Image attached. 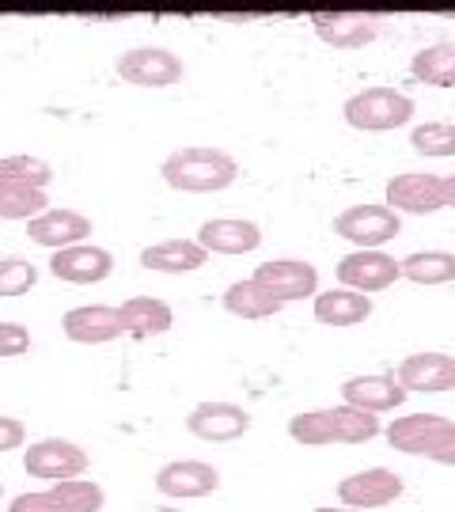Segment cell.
Instances as JSON below:
<instances>
[{"instance_id": "cell-1", "label": "cell", "mask_w": 455, "mask_h": 512, "mask_svg": "<svg viewBox=\"0 0 455 512\" xmlns=\"http://www.w3.org/2000/svg\"><path fill=\"white\" fill-rule=\"evenodd\" d=\"M160 175L171 190L182 194H220L239 179V164L220 148L186 145L167 156Z\"/></svg>"}, {"instance_id": "cell-2", "label": "cell", "mask_w": 455, "mask_h": 512, "mask_svg": "<svg viewBox=\"0 0 455 512\" xmlns=\"http://www.w3.org/2000/svg\"><path fill=\"white\" fill-rule=\"evenodd\" d=\"M380 433V418L353 406H330V410H308L289 421V437L304 448H327V444H364Z\"/></svg>"}, {"instance_id": "cell-3", "label": "cell", "mask_w": 455, "mask_h": 512, "mask_svg": "<svg viewBox=\"0 0 455 512\" xmlns=\"http://www.w3.org/2000/svg\"><path fill=\"white\" fill-rule=\"evenodd\" d=\"M391 448H399L406 456H425L433 463L455 467V425L440 414H410L395 418L387 425Z\"/></svg>"}, {"instance_id": "cell-4", "label": "cell", "mask_w": 455, "mask_h": 512, "mask_svg": "<svg viewBox=\"0 0 455 512\" xmlns=\"http://www.w3.org/2000/svg\"><path fill=\"white\" fill-rule=\"evenodd\" d=\"M342 114L353 129L387 133V129H399L414 118V99L395 92V88H364V92L349 95Z\"/></svg>"}, {"instance_id": "cell-5", "label": "cell", "mask_w": 455, "mask_h": 512, "mask_svg": "<svg viewBox=\"0 0 455 512\" xmlns=\"http://www.w3.org/2000/svg\"><path fill=\"white\" fill-rule=\"evenodd\" d=\"M399 232V213H391L387 205H353L342 217H334V236L357 243L361 251H380L383 243H391Z\"/></svg>"}, {"instance_id": "cell-6", "label": "cell", "mask_w": 455, "mask_h": 512, "mask_svg": "<svg viewBox=\"0 0 455 512\" xmlns=\"http://www.w3.org/2000/svg\"><path fill=\"white\" fill-rule=\"evenodd\" d=\"M114 73L133 88H171L182 80V61L164 46H133L114 61Z\"/></svg>"}, {"instance_id": "cell-7", "label": "cell", "mask_w": 455, "mask_h": 512, "mask_svg": "<svg viewBox=\"0 0 455 512\" xmlns=\"http://www.w3.org/2000/svg\"><path fill=\"white\" fill-rule=\"evenodd\" d=\"M23 467L31 478H46V482H69L88 471V452L65 437H46L35 440L23 452Z\"/></svg>"}, {"instance_id": "cell-8", "label": "cell", "mask_w": 455, "mask_h": 512, "mask_svg": "<svg viewBox=\"0 0 455 512\" xmlns=\"http://www.w3.org/2000/svg\"><path fill=\"white\" fill-rule=\"evenodd\" d=\"M266 293L285 304V300H304V296H315L319 289V270L311 262H300V258H270L255 270V277Z\"/></svg>"}, {"instance_id": "cell-9", "label": "cell", "mask_w": 455, "mask_h": 512, "mask_svg": "<svg viewBox=\"0 0 455 512\" xmlns=\"http://www.w3.org/2000/svg\"><path fill=\"white\" fill-rule=\"evenodd\" d=\"M402 277L399 262L391 255H383V251H353L338 262V281L346 285L349 293H383V289H391L395 281Z\"/></svg>"}, {"instance_id": "cell-10", "label": "cell", "mask_w": 455, "mask_h": 512, "mask_svg": "<svg viewBox=\"0 0 455 512\" xmlns=\"http://www.w3.org/2000/svg\"><path fill=\"white\" fill-rule=\"evenodd\" d=\"M110 270H114V255L95 243H76L50 255V274L69 285H99L110 277Z\"/></svg>"}, {"instance_id": "cell-11", "label": "cell", "mask_w": 455, "mask_h": 512, "mask_svg": "<svg viewBox=\"0 0 455 512\" xmlns=\"http://www.w3.org/2000/svg\"><path fill=\"white\" fill-rule=\"evenodd\" d=\"M194 243L205 255H251V251L262 247V228H258L255 220L217 217L201 224Z\"/></svg>"}, {"instance_id": "cell-12", "label": "cell", "mask_w": 455, "mask_h": 512, "mask_svg": "<svg viewBox=\"0 0 455 512\" xmlns=\"http://www.w3.org/2000/svg\"><path fill=\"white\" fill-rule=\"evenodd\" d=\"M156 490L164 497H179V501L209 497L220 490V471L209 467V463H201V459H175V463H164V467H160Z\"/></svg>"}, {"instance_id": "cell-13", "label": "cell", "mask_w": 455, "mask_h": 512, "mask_svg": "<svg viewBox=\"0 0 455 512\" xmlns=\"http://www.w3.org/2000/svg\"><path fill=\"white\" fill-rule=\"evenodd\" d=\"M186 429L198 440L228 444V440H239L251 429V414L236 403H198L186 418Z\"/></svg>"}, {"instance_id": "cell-14", "label": "cell", "mask_w": 455, "mask_h": 512, "mask_svg": "<svg viewBox=\"0 0 455 512\" xmlns=\"http://www.w3.org/2000/svg\"><path fill=\"white\" fill-rule=\"evenodd\" d=\"M387 209L391 213H414V217L437 213V209H444V202H440V179L429 175V171L395 175L387 183Z\"/></svg>"}, {"instance_id": "cell-15", "label": "cell", "mask_w": 455, "mask_h": 512, "mask_svg": "<svg viewBox=\"0 0 455 512\" xmlns=\"http://www.w3.org/2000/svg\"><path fill=\"white\" fill-rule=\"evenodd\" d=\"M27 236L35 239L38 247L65 251L91 236V217L76 213V209H46L35 220H27Z\"/></svg>"}, {"instance_id": "cell-16", "label": "cell", "mask_w": 455, "mask_h": 512, "mask_svg": "<svg viewBox=\"0 0 455 512\" xmlns=\"http://www.w3.org/2000/svg\"><path fill=\"white\" fill-rule=\"evenodd\" d=\"M399 494L402 478L395 471H387V467L357 471V475L342 478V486H338V497L346 501L349 509H380V505H391Z\"/></svg>"}, {"instance_id": "cell-17", "label": "cell", "mask_w": 455, "mask_h": 512, "mask_svg": "<svg viewBox=\"0 0 455 512\" xmlns=\"http://www.w3.org/2000/svg\"><path fill=\"white\" fill-rule=\"evenodd\" d=\"M61 330H65V338L76 342V346H103V342L122 338V319H118V308L84 304V308L65 311Z\"/></svg>"}, {"instance_id": "cell-18", "label": "cell", "mask_w": 455, "mask_h": 512, "mask_svg": "<svg viewBox=\"0 0 455 512\" xmlns=\"http://www.w3.org/2000/svg\"><path fill=\"white\" fill-rule=\"evenodd\" d=\"M399 387L402 391H425V395H440L455 387V357L448 353H414L399 365Z\"/></svg>"}, {"instance_id": "cell-19", "label": "cell", "mask_w": 455, "mask_h": 512, "mask_svg": "<svg viewBox=\"0 0 455 512\" xmlns=\"http://www.w3.org/2000/svg\"><path fill=\"white\" fill-rule=\"evenodd\" d=\"M311 23H315V35L334 50H361L364 42L380 35V19L361 16V12H319L311 16Z\"/></svg>"}, {"instance_id": "cell-20", "label": "cell", "mask_w": 455, "mask_h": 512, "mask_svg": "<svg viewBox=\"0 0 455 512\" xmlns=\"http://www.w3.org/2000/svg\"><path fill=\"white\" fill-rule=\"evenodd\" d=\"M342 399L353 410H364V414H383V410H399L406 391L399 387L395 376H353L342 384Z\"/></svg>"}, {"instance_id": "cell-21", "label": "cell", "mask_w": 455, "mask_h": 512, "mask_svg": "<svg viewBox=\"0 0 455 512\" xmlns=\"http://www.w3.org/2000/svg\"><path fill=\"white\" fill-rule=\"evenodd\" d=\"M118 319H122V334H133V338H152V334H167L175 327L171 308L156 296H129L118 308Z\"/></svg>"}, {"instance_id": "cell-22", "label": "cell", "mask_w": 455, "mask_h": 512, "mask_svg": "<svg viewBox=\"0 0 455 512\" xmlns=\"http://www.w3.org/2000/svg\"><path fill=\"white\" fill-rule=\"evenodd\" d=\"M205 251H201L194 239H164V243H152L141 251V266L156 270V274H190L205 266Z\"/></svg>"}, {"instance_id": "cell-23", "label": "cell", "mask_w": 455, "mask_h": 512, "mask_svg": "<svg viewBox=\"0 0 455 512\" xmlns=\"http://www.w3.org/2000/svg\"><path fill=\"white\" fill-rule=\"evenodd\" d=\"M372 315V296L349 293V289H330L315 296V319L327 327H357Z\"/></svg>"}, {"instance_id": "cell-24", "label": "cell", "mask_w": 455, "mask_h": 512, "mask_svg": "<svg viewBox=\"0 0 455 512\" xmlns=\"http://www.w3.org/2000/svg\"><path fill=\"white\" fill-rule=\"evenodd\" d=\"M224 311L228 315H236V319H273L281 304L273 300L258 281H236V285H228V293H224Z\"/></svg>"}, {"instance_id": "cell-25", "label": "cell", "mask_w": 455, "mask_h": 512, "mask_svg": "<svg viewBox=\"0 0 455 512\" xmlns=\"http://www.w3.org/2000/svg\"><path fill=\"white\" fill-rule=\"evenodd\" d=\"M410 73L418 76L421 84H433V88H455V42H437V46H425L410 61Z\"/></svg>"}, {"instance_id": "cell-26", "label": "cell", "mask_w": 455, "mask_h": 512, "mask_svg": "<svg viewBox=\"0 0 455 512\" xmlns=\"http://www.w3.org/2000/svg\"><path fill=\"white\" fill-rule=\"evenodd\" d=\"M399 270L414 285H448V281H455V255H448V251H418V255L402 258Z\"/></svg>"}, {"instance_id": "cell-27", "label": "cell", "mask_w": 455, "mask_h": 512, "mask_svg": "<svg viewBox=\"0 0 455 512\" xmlns=\"http://www.w3.org/2000/svg\"><path fill=\"white\" fill-rule=\"evenodd\" d=\"M54 183V167L38 156H0V186H31V190H46Z\"/></svg>"}, {"instance_id": "cell-28", "label": "cell", "mask_w": 455, "mask_h": 512, "mask_svg": "<svg viewBox=\"0 0 455 512\" xmlns=\"http://www.w3.org/2000/svg\"><path fill=\"white\" fill-rule=\"evenodd\" d=\"M50 209L46 190L31 186H0V220H35L38 213Z\"/></svg>"}, {"instance_id": "cell-29", "label": "cell", "mask_w": 455, "mask_h": 512, "mask_svg": "<svg viewBox=\"0 0 455 512\" xmlns=\"http://www.w3.org/2000/svg\"><path fill=\"white\" fill-rule=\"evenodd\" d=\"M50 494H54L69 512H99L103 505H107V494H103V486H99V482H91V478H69V482H54V486H50Z\"/></svg>"}, {"instance_id": "cell-30", "label": "cell", "mask_w": 455, "mask_h": 512, "mask_svg": "<svg viewBox=\"0 0 455 512\" xmlns=\"http://www.w3.org/2000/svg\"><path fill=\"white\" fill-rule=\"evenodd\" d=\"M410 145L421 156H455V126L452 122H425V126H414L410 133Z\"/></svg>"}, {"instance_id": "cell-31", "label": "cell", "mask_w": 455, "mask_h": 512, "mask_svg": "<svg viewBox=\"0 0 455 512\" xmlns=\"http://www.w3.org/2000/svg\"><path fill=\"white\" fill-rule=\"evenodd\" d=\"M38 285V270L19 255L0 258V296H23Z\"/></svg>"}, {"instance_id": "cell-32", "label": "cell", "mask_w": 455, "mask_h": 512, "mask_svg": "<svg viewBox=\"0 0 455 512\" xmlns=\"http://www.w3.org/2000/svg\"><path fill=\"white\" fill-rule=\"evenodd\" d=\"M31 349V330L23 323H0V357H23Z\"/></svg>"}, {"instance_id": "cell-33", "label": "cell", "mask_w": 455, "mask_h": 512, "mask_svg": "<svg viewBox=\"0 0 455 512\" xmlns=\"http://www.w3.org/2000/svg\"><path fill=\"white\" fill-rule=\"evenodd\" d=\"M8 512H69L61 501H57L50 490H38V494H19L12 497V505H8Z\"/></svg>"}, {"instance_id": "cell-34", "label": "cell", "mask_w": 455, "mask_h": 512, "mask_svg": "<svg viewBox=\"0 0 455 512\" xmlns=\"http://www.w3.org/2000/svg\"><path fill=\"white\" fill-rule=\"evenodd\" d=\"M23 440H27V429H23V421L8 418V414H0V452L23 448Z\"/></svg>"}, {"instance_id": "cell-35", "label": "cell", "mask_w": 455, "mask_h": 512, "mask_svg": "<svg viewBox=\"0 0 455 512\" xmlns=\"http://www.w3.org/2000/svg\"><path fill=\"white\" fill-rule=\"evenodd\" d=\"M440 202L452 205V209H455V175H448V179H440Z\"/></svg>"}, {"instance_id": "cell-36", "label": "cell", "mask_w": 455, "mask_h": 512, "mask_svg": "<svg viewBox=\"0 0 455 512\" xmlns=\"http://www.w3.org/2000/svg\"><path fill=\"white\" fill-rule=\"evenodd\" d=\"M315 512H346V509H315Z\"/></svg>"}, {"instance_id": "cell-37", "label": "cell", "mask_w": 455, "mask_h": 512, "mask_svg": "<svg viewBox=\"0 0 455 512\" xmlns=\"http://www.w3.org/2000/svg\"><path fill=\"white\" fill-rule=\"evenodd\" d=\"M0 494H4V486H0Z\"/></svg>"}]
</instances>
